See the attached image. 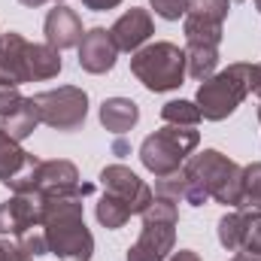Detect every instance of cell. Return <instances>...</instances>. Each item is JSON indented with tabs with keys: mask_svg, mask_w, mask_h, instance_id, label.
<instances>
[{
	"mask_svg": "<svg viewBox=\"0 0 261 261\" xmlns=\"http://www.w3.org/2000/svg\"><path fill=\"white\" fill-rule=\"evenodd\" d=\"M94 186H79L67 195L43 197V219L40 228L49 243V255L61 261H88L94 255V237L85 225V206L82 197L91 195Z\"/></svg>",
	"mask_w": 261,
	"mask_h": 261,
	"instance_id": "cell-1",
	"label": "cell"
},
{
	"mask_svg": "<svg viewBox=\"0 0 261 261\" xmlns=\"http://www.w3.org/2000/svg\"><path fill=\"white\" fill-rule=\"evenodd\" d=\"M182 176H186V195H182L186 203L203 206L206 200H216L222 206L237 210L243 167L228 155H222L219 149H203L197 155H189V161L182 164Z\"/></svg>",
	"mask_w": 261,
	"mask_h": 261,
	"instance_id": "cell-2",
	"label": "cell"
},
{
	"mask_svg": "<svg viewBox=\"0 0 261 261\" xmlns=\"http://www.w3.org/2000/svg\"><path fill=\"white\" fill-rule=\"evenodd\" d=\"M252 76H255V64L237 61V64H228L225 70L213 73L210 79H203L195 94L200 119L225 122L228 116H234L237 107L252 94Z\"/></svg>",
	"mask_w": 261,
	"mask_h": 261,
	"instance_id": "cell-3",
	"label": "cell"
},
{
	"mask_svg": "<svg viewBox=\"0 0 261 261\" xmlns=\"http://www.w3.org/2000/svg\"><path fill=\"white\" fill-rule=\"evenodd\" d=\"M130 73L146 91H155V94L176 91L186 82V49L167 40L146 43L130 55Z\"/></svg>",
	"mask_w": 261,
	"mask_h": 261,
	"instance_id": "cell-4",
	"label": "cell"
},
{
	"mask_svg": "<svg viewBox=\"0 0 261 261\" xmlns=\"http://www.w3.org/2000/svg\"><path fill=\"white\" fill-rule=\"evenodd\" d=\"M197 143H200V130L164 125L140 143V161L149 173L167 176L189 161V155L197 149Z\"/></svg>",
	"mask_w": 261,
	"mask_h": 261,
	"instance_id": "cell-5",
	"label": "cell"
},
{
	"mask_svg": "<svg viewBox=\"0 0 261 261\" xmlns=\"http://www.w3.org/2000/svg\"><path fill=\"white\" fill-rule=\"evenodd\" d=\"M31 100H34V110H37L40 122L49 125V128L70 134V130H79L85 125L88 94L79 85H58V88H49V91L34 94Z\"/></svg>",
	"mask_w": 261,
	"mask_h": 261,
	"instance_id": "cell-6",
	"label": "cell"
},
{
	"mask_svg": "<svg viewBox=\"0 0 261 261\" xmlns=\"http://www.w3.org/2000/svg\"><path fill=\"white\" fill-rule=\"evenodd\" d=\"M143 216V228L137 237V246L152 252L158 261L170 258L176 249V225H179V206L176 200L167 197H152V203L140 213Z\"/></svg>",
	"mask_w": 261,
	"mask_h": 261,
	"instance_id": "cell-7",
	"label": "cell"
},
{
	"mask_svg": "<svg viewBox=\"0 0 261 261\" xmlns=\"http://www.w3.org/2000/svg\"><path fill=\"white\" fill-rule=\"evenodd\" d=\"M231 12V0H189L182 15V34L186 43H222V28Z\"/></svg>",
	"mask_w": 261,
	"mask_h": 261,
	"instance_id": "cell-8",
	"label": "cell"
},
{
	"mask_svg": "<svg viewBox=\"0 0 261 261\" xmlns=\"http://www.w3.org/2000/svg\"><path fill=\"white\" fill-rule=\"evenodd\" d=\"M40 158L24 152L18 140H12L0 128V186H6L12 195L34 192V170Z\"/></svg>",
	"mask_w": 261,
	"mask_h": 261,
	"instance_id": "cell-9",
	"label": "cell"
},
{
	"mask_svg": "<svg viewBox=\"0 0 261 261\" xmlns=\"http://www.w3.org/2000/svg\"><path fill=\"white\" fill-rule=\"evenodd\" d=\"M100 186H103V192L122 197L130 206L134 216H140V213L152 203V197H155V192H152L130 167H125V164H110V167H103V170H100Z\"/></svg>",
	"mask_w": 261,
	"mask_h": 261,
	"instance_id": "cell-10",
	"label": "cell"
},
{
	"mask_svg": "<svg viewBox=\"0 0 261 261\" xmlns=\"http://www.w3.org/2000/svg\"><path fill=\"white\" fill-rule=\"evenodd\" d=\"M43 219V195L24 192L12 195L0 203V234L3 237H21L24 231L37 228Z\"/></svg>",
	"mask_w": 261,
	"mask_h": 261,
	"instance_id": "cell-11",
	"label": "cell"
},
{
	"mask_svg": "<svg viewBox=\"0 0 261 261\" xmlns=\"http://www.w3.org/2000/svg\"><path fill=\"white\" fill-rule=\"evenodd\" d=\"M76 49H79V67L91 76L110 73L116 67V58H119V49H116L107 28H88Z\"/></svg>",
	"mask_w": 261,
	"mask_h": 261,
	"instance_id": "cell-12",
	"label": "cell"
},
{
	"mask_svg": "<svg viewBox=\"0 0 261 261\" xmlns=\"http://www.w3.org/2000/svg\"><path fill=\"white\" fill-rule=\"evenodd\" d=\"M152 34H155V21H152V12L143 9V6H130L128 12H122L116 18V24L110 28V37H113L119 52L143 49Z\"/></svg>",
	"mask_w": 261,
	"mask_h": 261,
	"instance_id": "cell-13",
	"label": "cell"
},
{
	"mask_svg": "<svg viewBox=\"0 0 261 261\" xmlns=\"http://www.w3.org/2000/svg\"><path fill=\"white\" fill-rule=\"evenodd\" d=\"M43 34H46V43L58 52L73 49L82 43V18L76 9H70L64 3H55V9H49L46 21H43Z\"/></svg>",
	"mask_w": 261,
	"mask_h": 261,
	"instance_id": "cell-14",
	"label": "cell"
},
{
	"mask_svg": "<svg viewBox=\"0 0 261 261\" xmlns=\"http://www.w3.org/2000/svg\"><path fill=\"white\" fill-rule=\"evenodd\" d=\"M79 189V170L73 161L67 158H52V161H40L34 170V192L43 197L49 195H67Z\"/></svg>",
	"mask_w": 261,
	"mask_h": 261,
	"instance_id": "cell-15",
	"label": "cell"
},
{
	"mask_svg": "<svg viewBox=\"0 0 261 261\" xmlns=\"http://www.w3.org/2000/svg\"><path fill=\"white\" fill-rule=\"evenodd\" d=\"M28 49L31 43L18 31H6L0 40V82L24 85L28 82Z\"/></svg>",
	"mask_w": 261,
	"mask_h": 261,
	"instance_id": "cell-16",
	"label": "cell"
},
{
	"mask_svg": "<svg viewBox=\"0 0 261 261\" xmlns=\"http://www.w3.org/2000/svg\"><path fill=\"white\" fill-rule=\"evenodd\" d=\"M140 122V107L130 97H107L100 103V125L110 134H128Z\"/></svg>",
	"mask_w": 261,
	"mask_h": 261,
	"instance_id": "cell-17",
	"label": "cell"
},
{
	"mask_svg": "<svg viewBox=\"0 0 261 261\" xmlns=\"http://www.w3.org/2000/svg\"><path fill=\"white\" fill-rule=\"evenodd\" d=\"M64 70L61 52L52 49L49 43H31L28 49V82H46L55 79Z\"/></svg>",
	"mask_w": 261,
	"mask_h": 261,
	"instance_id": "cell-18",
	"label": "cell"
},
{
	"mask_svg": "<svg viewBox=\"0 0 261 261\" xmlns=\"http://www.w3.org/2000/svg\"><path fill=\"white\" fill-rule=\"evenodd\" d=\"M219 67V46H206V43H186V76H192L197 82L210 79Z\"/></svg>",
	"mask_w": 261,
	"mask_h": 261,
	"instance_id": "cell-19",
	"label": "cell"
},
{
	"mask_svg": "<svg viewBox=\"0 0 261 261\" xmlns=\"http://www.w3.org/2000/svg\"><path fill=\"white\" fill-rule=\"evenodd\" d=\"M37 125H40V116H37V110H34V100L31 97H24L6 119H0V128L6 130L12 140H28L34 130H37Z\"/></svg>",
	"mask_w": 261,
	"mask_h": 261,
	"instance_id": "cell-20",
	"label": "cell"
},
{
	"mask_svg": "<svg viewBox=\"0 0 261 261\" xmlns=\"http://www.w3.org/2000/svg\"><path fill=\"white\" fill-rule=\"evenodd\" d=\"M249 216L252 213H243V210H231L219 219V243L228 249V252H240L243 246V237H246V228H249Z\"/></svg>",
	"mask_w": 261,
	"mask_h": 261,
	"instance_id": "cell-21",
	"label": "cell"
},
{
	"mask_svg": "<svg viewBox=\"0 0 261 261\" xmlns=\"http://www.w3.org/2000/svg\"><path fill=\"white\" fill-rule=\"evenodd\" d=\"M237 210L261 216V161H252L243 167V182H240V203Z\"/></svg>",
	"mask_w": 261,
	"mask_h": 261,
	"instance_id": "cell-22",
	"label": "cell"
},
{
	"mask_svg": "<svg viewBox=\"0 0 261 261\" xmlns=\"http://www.w3.org/2000/svg\"><path fill=\"white\" fill-rule=\"evenodd\" d=\"M94 216H97V222H100L107 231H119V228H125V222H128L134 213H130V206L122 197L103 192V197H100L97 206H94Z\"/></svg>",
	"mask_w": 261,
	"mask_h": 261,
	"instance_id": "cell-23",
	"label": "cell"
},
{
	"mask_svg": "<svg viewBox=\"0 0 261 261\" xmlns=\"http://www.w3.org/2000/svg\"><path fill=\"white\" fill-rule=\"evenodd\" d=\"M164 125H179V128H195L200 122V110L195 100H167L161 107Z\"/></svg>",
	"mask_w": 261,
	"mask_h": 261,
	"instance_id": "cell-24",
	"label": "cell"
},
{
	"mask_svg": "<svg viewBox=\"0 0 261 261\" xmlns=\"http://www.w3.org/2000/svg\"><path fill=\"white\" fill-rule=\"evenodd\" d=\"M155 195L179 203L182 195H186V176H182V167L173 170V173H167V176H155Z\"/></svg>",
	"mask_w": 261,
	"mask_h": 261,
	"instance_id": "cell-25",
	"label": "cell"
},
{
	"mask_svg": "<svg viewBox=\"0 0 261 261\" xmlns=\"http://www.w3.org/2000/svg\"><path fill=\"white\" fill-rule=\"evenodd\" d=\"M240 252L249 255L252 261H261V216H249V228H246Z\"/></svg>",
	"mask_w": 261,
	"mask_h": 261,
	"instance_id": "cell-26",
	"label": "cell"
},
{
	"mask_svg": "<svg viewBox=\"0 0 261 261\" xmlns=\"http://www.w3.org/2000/svg\"><path fill=\"white\" fill-rule=\"evenodd\" d=\"M18 243H21V249L24 252H31L34 258H40V255H49V243H46V234H43V228L37 225V228H31V231H24L21 237H15Z\"/></svg>",
	"mask_w": 261,
	"mask_h": 261,
	"instance_id": "cell-27",
	"label": "cell"
},
{
	"mask_svg": "<svg viewBox=\"0 0 261 261\" xmlns=\"http://www.w3.org/2000/svg\"><path fill=\"white\" fill-rule=\"evenodd\" d=\"M186 3L189 0H149V6L155 9V15H161L164 21H179L186 15Z\"/></svg>",
	"mask_w": 261,
	"mask_h": 261,
	"instance_id": "cell-28",
	"label": "cell"
},
{
	"mask_svg": "<svg viewBox=\"0 0 261 261\" xmlns=\"http://www.w3.org/2000/svg\"><path fill=\"white\" fill-rule=\"evenodd\" d=\"M21 100H24V94L18 91V85H3L0 82V119H6Z\"/></svg>",
	"mask_w": 261,
	"mask_h": 261,
	"instance_id": "cell-29",
	"label": "cell"
},
{
	"mask_svg": "<svg viewBox=\"0 0 261 261\" xmlns=\"http://www.w3.org/2000/svg\"><path fill=\"white\" fill-rule=\"evenodd\" d=\"M0 261H37V258H34L31 252H24L18 240L3 237V240H0Z\"/></svg>",
	"mask_w": 261,
	"mask_h": 261,
	"instance_id": "cell-30",
	"label": "cell"
},
{
	"mask_svg": "<svg viewBox=\"0 0 261 261\" xmlns=\"http://www.w3.org/2000/svg\"><path fill=\"white\" fill-rule=\"evenodd\" d=\"M122 0H82V6L85 9H91V12H107V9H116Z\"/></svg>",
	"mask_w": 261,
	"mask_h": 261,
	"instance_id": "cell-31",
	"label": "cell"
},
{
	"mask_svg": "<svg viewBox=\"0 0 261 261\" xmlns=\"http://www.w3.org/2000/svg\"><path fill=\"white\" fill-rule=\"evenodd\" d=\"M125 261H158L152 252H146V249H140L137 243L134 246H128V255H125Z\"/></svg>",
	"mask_w": 261,
	"mask_h": 261,
	"instance_id": "cell-32",
	"label": "cell"
},
{
	"mask_svg": "<svg viewBox=\"0 0 261 261\" xmlns=\"http://www.w3.org/2000/svg\"><path fill=\"white\" fill-rule=\"evenodd\" d=\"M167 261H200V255H197L195 249H179V252L173 249V255H170Z\"/></svg>",
	"mask_w": 261,
	"mask_h": 261,
	"instance_id": "cell-33",
	"label": "cell"
},
{
	"mask_svg": "<svg viewBox=\"0 0 261 261\" xmlns=\"http://www.w3.org/2000/svg\"><path fill=\"white\" fill-rule=\"evenodd\" d=\"M252 94L261 97V61L255 64V76H252Z\"/></svg>",
	"mask_w": 261,
	"mask_h": 261,
	"instance_id": "cell-34",
	"label": "cell"
},
{
	"mask_svg": "<svg viewBox=\"0 0 261 261\" xmlns=\"http://www.w3.org/2000/svg\"><path fill=\"white\" fill-rule=\"evenodd\" d=\"M21 6H31V9H37V6H43V3H49V0H18ZM55 3H64V0H55Z\"/></svg>",
	"mask_w": 261,
	"mask_h": 261,
	"instance_id": "cell-35",
	"label": "cell"
},
{
	"mask_svg": "<svg viewBox=\"0 0 261 261\" xmlns=\"http://www.w3.org/2000/svg\"><path fill=\"white\" fill-rule=\"evenodd\" d=\"M231 261H252V258H249V255H243V252H237V255H234Z\"/></svg>",
	"mask_w": 261,
	"mask_h": 261,
	"instance_id": "cell-36",
	"label": "cell"
},
{
	"mask_svg": "<svg viewBox=\"0 0 261 261\" xmlns=\"http://www.w3.org/2000/svg\"><path fill=\"white\" fill-rule=\"evenodd\" d=\"M252 3H255V9H258V12H261V0H252Z\"/></svg>",
	"mask_w": 261,
	"mask_h": 261,
	"instance_id": "cell-37",
	"label": "cell"
},
{
	"mask_svg": "<svg viewBox=\"0 0 261 261\" xmlns=\"http://www.w3.org/2000/svg\"><path fill=\"white\" fill-rule=\"evenodd\" d=\"M258 125H261V107H258Z\"/></svg>",
	"mask_w": 261,
	"mask_h": 261,
	"instance_id": "cell-38",
	"label": "cell"
},
{
	"mask_svg": "<svg viewBox=\"0 0 261 261\" xmlns=\"http://www.w3.org/2000/svg\"><path fill=\"white\" fill-rule=\"evenodd\" d=\"M0 40H3V34H0Z\"/></svg>",
	"mask_w": 261,
	"mask_h": 261,
	"instance_id": "cell-39",
	"label": "cell"
}]
</instances>
